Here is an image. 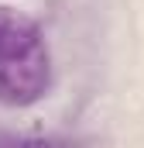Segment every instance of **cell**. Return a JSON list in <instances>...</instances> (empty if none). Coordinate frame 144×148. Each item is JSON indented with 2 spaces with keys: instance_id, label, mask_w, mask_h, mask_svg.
<instances>
[{
  "instance_id": "1",
  "label": "cell",
  "mask_w": 144,
  "mask_h": 148,
  "mask_svg": "<svg viewBox=\"0 0 144 148\" xmlns=\"http://www.w3.org/2000/svg\"><path fill=\"white\" fill-rule=\"evenodd\" d=\"M52 86V52L31 17L0 7V103L35 107Z\"/></svg>"
},
{
  "instance_id": "2",
  "label": "cell",
  "mask_w": 144,
  "mask_h": 148,
  "mask_svg": "<svg viewBox=\"0 0 144 148\" xmlns=\"http://www.w3.org/2000/svg\"><path fill=\"white\" fill-rule=\"evenodd\" d=\"M17 148H55V145H52L48 138H24Z\"/></svg>"
}]
</instances>
